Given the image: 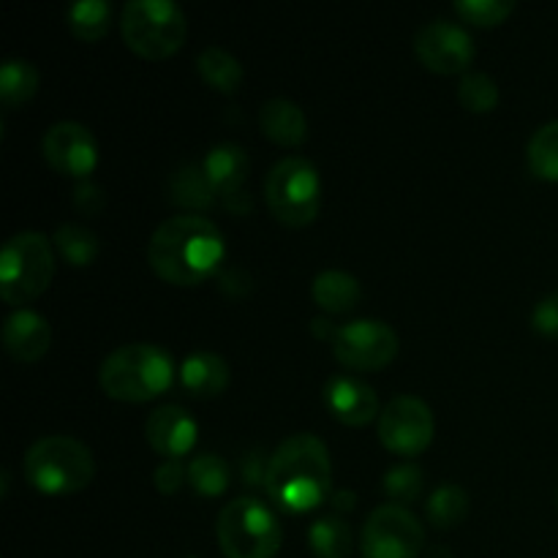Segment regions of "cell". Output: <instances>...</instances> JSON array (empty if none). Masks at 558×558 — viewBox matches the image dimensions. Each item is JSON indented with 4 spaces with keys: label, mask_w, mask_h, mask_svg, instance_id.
<instances>
[{
    "label": "cell",
    "mask_w": 558,
    "mask_h": 558,
    "mask_svg": "<svg viewBox=\"0 0 558 558\" xmlns=\"http://www.w3.org/2000/svg\"><path fill=\"white\" fill-rule=\"evenodd\" d=\"M52 243H54V248H58V254L74 267L93 265L98 256V251H101L96 232L87 227H82V223H63V227H58Z\"/></svg>",
    "instance_id": "obj_24"
},
{
    "label": "cell",
    "mask_w": 558,
    "mask_h": 558,
    "mask_svg": "<svg viewBox=\"0 0 558 558\" xmlns=\"http://www.w3.org/2000/svg\"><path fill=\"white\" fill-rule=\"evenodd\" d=\"M180 385L196 398L221 396L229 385L227 360L213 352H191L180 365Z\"/></svg>",
    "instance_id": "obj_17"
},
{
    "label": "cell",
    "mask_w": 558,
    "mask_h": 558,
    "mask_svg": "<svg viewBox=\"0 0 558 558\" xmlns=\"http://www.w3.org/2000/svg\"><path fill=\"white\" fill-rule=\"evenodd\" d=\"M332 505H336L338 510H352L354 494H349V490H338V494H332Z\"/></svg>",
    "instance_id": "obj_39"
},
{
    "label": "cell",
    "mask_w": 558,
    "mask_h": 558,
    "mask_svg": "<svg viewBox=\"0 0 558 558\" xmlns=\"http://www.w3.org/2000/svg\"><path fill=\"white\" fill-rule=\"evenodd\" d=\"M169 194H172V202H178V205L202 210V207H210L216 202L218 191L210 183L202 163H189V167L178 169L172 174V180H169Z\"/></svg>",
    "instance_id": "obj_22"
},
{
    "label": "cell",
    "mask_w": 558,
    "mask_h": 558,
    "mask_svg": "<svg viewBox=\"0 0 558 558\" xmlns=\"http://www.w3.org/2000/svg\"><path fill=\"white\" fill-rule=\"evenodd\" d=\"M363 558H417L425 532L417 518L401 505H381L363 526Z\"/></svg>",
    "instance_id": "obj_9"
},
{
    "label": "cell",
    "mask_w": 558,
    "mask_h": 558,
    "mask_svg": "<svg viewBox=\"0 0 558 558\" xmlns=\"http://www.w3.org/2000/svg\"><path fill=\"white\" fill-rule=\"evenodd\" d=\"M532 327L545 338H558V292L534 305Z\"/></svg>",
    "instance_id": "obj_34"
},
{
    "label": "cell",
    "mask_w": 558,
    "mask_h": 558,
    "mask_svg": "<svg viewBox=\"0 0 558 558\" xmlns=\"http://www.w3.org/2000/svg\"><path fill=\"white\" fill-rule=\"evenodd\" d=\"M456 11L472 25H501L515 11V0H458Z\"/></svg>",
    "instance_id": "obj_32"
},
{
    "label": "cell",
    "mask_w": 558,
    "mask_h": 558,
    "mask_svg": "<svg viewBox=\"0 0 558 558\" xmlns=\"http://www.w3.org/2000/svg\"><path fill=\"white\" fill-rule=\"evenodd\" d=\"M332 327H336V325H330L327 319L311 322V330H314V336H319V338H336L338 330H332Z\"/></svg>",
    "instance_id": "obj_38"
},
{
    "label": "cell",
    "mask_w": 558,
    "mask_h": 558,
    "mask_svg": "<svg viewBox=\"0 0 558 558\" xmlns=\"http://www.w3.org/2000/svg\"><path fill=\"white\" fill-rule=\"evenodd\" d=\"M196 69H199L202 80L207 85L221 93H234L240 87V82H243V65H240V60L223 47H216V44L202 49L199 58H196Z\"/></svg>",
    "instance_id": "obj_21"
},
{
    "label": "cell",
    "mask_w": 558,
    "mask_h": 558,
    "mask_svg": "<svg viewBox=\"0 0 558 558\" xmlns=\"http://www.w3.org/2000/svg\"><path fill=\"white\" fill-rule=\"evenodd\" d=\"M414 54L436 74H461L474 60V41L450 20L425 22L414 36Z\"/></svg>",
    "instance_id": "obj_12"
},
{
    "label": "cell",
    "mask_w": 558,
    "mask_h": 558,
    "mask_svg": "<svg viewBox=\"0 0 558 558\" xmlns=\"http://www.w3.org/2000/svg\"><path fill=\"white\" fill-rule=\"evenodd\" d=\"M469 512V496L461 485H441L428 501V518L436 529H452L463 523Z\"/></svg>",
    "instance_id": "obj_29"
},
{
    "label": "cell",
    "mask_w": 558,
    "mask_h": 558,
    "mask_svg": "<svg viewBox=\"0 0 558 558\" xmlns=\"http://www.w3.org/2000/svg\"><path fill=\"white\" fill-rule=\"evenodd\" d=\"M74 205L80 207L82 213H98L104 207V191L98 189L96 183H90V180H82L80 185L74 189Z\"/></svg>",
    "instance_id": "obj_36"
},
{
    "label": "cell",
    "mask_w": 558,
    "mask_h": 558,
    "mask_svg": "<svg viewBox=\"0 0 558 558\" xmlns=\"http://www.w3.org/2000/svg\"><path fill=\"white\" fill-rule=\"evenodd\" d=\"M556 507H558V490H556Z\"/></svg>",
    "instance_id": "obj_40"
},
{
    "label": "cell",
    "mask_w": 558,
    "mask_h": 558,
    "mask_svg": "<svg viewBox=\"0 0 558 558\" xmlns=\"http://www.w3.org/2000/svg\"><path fill=\"white\" fill-rule=\"evenodd\" d=\"M54 251L38 232H20L5 240L0 254V298L9 305H27L49 287Z\"/></svg>",
    "instance_id": "obj_6"
},
{
    "label": "cell",
    "mask_w": 558,
    "mask_h": 558,
    "mask_svg": "<svg viewBox=\"0 0 558 558\" xmlns=\"http://www.w3.org/2000/svg\"><path fill=\"white\" fill-rule=\"evenodd\" d=\"M71 33L82 41H98L104 33L109 31V20H112V5L107 0H80L65 11Z\"/></svg>",
    "instance_id": "obj_26"
},
{
    "label": "cell",
    "mask_w": 558,
    "mask_h": 558,
    "mask_svg": "<svg viewBox=\"0 0 558 558\" xmlns=\"http://www.w3.org/2000/svg\"><path fill=\"white\" fill-rule=\"evenodd\" d=\"M265 199L272 216L287 227H305L319 216L322 183L314 163L303 156L281 158L267 172Z\"/></svg>",
    "instance_id": "obj_8"
},
{
    "label": "cell",
    "mask_w": 558,
    "mask_h": 558,
    "mask_svg": "<svg viewBox=\"0 0 558 558\" xmlns=\"http://www.w3.org/2000/svg\"><path fill=\"white\" fill-rule=\"evenodd\" d=\"M174 381V363L167 349L129 343L101 363V387L114 401L142 403L167 392Z\"/></svg>",
    "instance_id": "obj_3"
},
{
    "label": "cell",
    "mask_w": 558,
    "mask_h": 558,
    "mask_svg": "<svg viewBox=\"0 0 558 558\" xmlns=\"http://www.w3.org/2000/svg\"><path fill=\"white\" fill-rule=\"evenodd\" d=\"M52 343V327L36 311L16 308L3 322V347L20 363H36L49 352Z\"/></svg>",
    "instance_id": "obj_16"
},
{
    "label": "cell",
    "mask_w": 558,
    "mask_h": 558,
    "mask_svg": "<svg viewBox=\"0 0 558 558\" xmlns=\"http://www.w3.org/2000/svg\"><path fill=\"white\" fill-rule=\"evenodd\" d=\"M325 403L336 420L343 425H368L379 414V398L365 381L352 379V376H332L325 385Z\"/></svg>",
    "instance_id": "obj_15"
},
{
    "label": "cell",
    "mask_w": 558,
    "mask_h": 558,
    "mask_svg": "<svg viewBox=\"0 0 558 558\" xmlns=\"http://www.w3.org/2000/svg\"><path fill=\"white\" fill-rule=\"evenodd\" d=\"M529 167L539 180L558 183V120L534 131L529 140Z\"/></svg>",
    "instance_id": "obj_27"
},
{
    "label": "cell",
    "mask_w": 558,
    "mask_h": 558,
    "mask_svg": "<svg viewBox=\"0 0 558 558\" xmlns=\"http://www.w3.org/2000/svg\"><path fill=\"white\" fill-rule=\"evenodd\" d=\"M458 101L469 112L485 114L499 104V85L485 71H466L461 82H458Z\"/></svg>",
    "instance_id": "obj_28"
},
{
    "label": "cell",
    "mask_w": 558,
    "mask_h": 558,
    "mask_svg": "<svg viewBox=\"0 0 558 558\" xmlns=\"http://www.w3.org/2000/svg\"><path fill=\"white\" fill-rule=\"evenodd\" d=\"M93 474V452L74 436H44L25 452V480L41 494H76Z\"/></svg>",
    "instance_id": "obj_4"
},
{
    "label": "cell",
    "mask_w": 558,
    "mask_h": 558,
    "mask_svg": "<svg viewBox=\"0 0 558 558\" xmlns=\"http://www.w3.org/2000/svg\"><path fill=\"white\" fill-rule=\"evenodd\" d=\"M123 38L136 54L163 60L185 41V14L172 0H129L120 16Z\"/></svg>",
    "instance_id": "obj_7"
},
{
    "label": "cell",
    "mask_w": 558,
    "mask_h": 558,
    "mask_svg": "<svg viewBox=\"0 0 558 558\" xmlns=\"http://www.w3.org/2000/svg\"><path fill=\"white\" fill-rule=\"evenodd\" d=\"M423 469L414 466V463H401V466L390 469V472L385 474V494L390 496L392 505H396V501H401V505L414 501L423 494Z\"/></svg>",
    "instance_id": "obj_31"
},
{
    "label": "cell",
    "mask_w": 558,
    "mask_h": 558,
    "mask_svg": "<svg viewBox=\"0 0 558 558\" xmlns=\"http://www.w3.org/2000/svg\"><path fill=\"white\" fill-rule=\"evenodd\" d=\"M216 534L227 558H276L283 539L276 512L254 496L227 501L218 512Z\"/></svg>",
    "instance_id": "obj_5"
},
{
    "label": "cell",
    "mask_w": 558,
    "mask_h": 558,
    "mask_svg": "<svg viewBox=\"0 0 558 558\" xmlns=\"http://www.w3.org/2000/svg\"><path fill=\"white\" fill-rule=\"evenodd\" d=\"M202 167H205L207 178L216 185L218 194L223 196H232L238 191H243L245 178L251 172L248 153L240 145H234V142H223V145L213 147L205 156V161H202Z\"/></svg>",
    "instance_id": "obj_18"
},
{
    "label": "cell",
    "mask_w": 558,
    "mask_h": 558,
    "mask_svg": "<svg viewBox=\"0 0 558 558\" xmlns=\"http://www.w3.org/2000/svg\"><path fill=\"white\" fill-rule=\"evenodd\" d=\"M38 82H41V74H38V69L31 60H5V63L0 65V101L9 109L31 101L38 90Z\"/></svg>",
    "instance_id": "obj_23"
},
{
    "label": "cell",
    "mask_w": 558,
    "mask_h": 558,
    "mask_svg": "<svg viewBox=\"0 0 558 558\" xmlns=\"http://www.w3.org/2000/svg\"><path fill=\"white\" fill-rule=\"evenodd\" d=\"M332 466L325 441L314 434H294L276 447L265 488L287 512H308L330 494Z\"/></svg>",
    "instance_id": "obj_2"
},
{
    "label": "cell",
    "mask_w": 558,
    "mask_h": 558,
    "mask_svg": "<svg viewBox=\"0 0 558 558\" xmlns=\"http://www.w3.org/2000/svg\"><path fill=\"white\" fill-rule=\"evenodd\" d=\"M41 153L54 172L80 180H87V174L98 163L96 136L87 125L74 123V120H60L49 125L41 140Z\"/></svg>",
    "instance_id": "obj_13"
},
{
    "label": "cell",
    "mask_w": 558,
    "mask_h": 558,
    "mask_svg": "<svg viewBox=\"0 0 558 558\" xmlns=\"http://www.w3.org/2000/svg\"><path fill=\"white\" fill-rule=\"evenodd\" d=\"M308 543L316 558H347L352 550V529L338 515L319 518L311 526Z\"/></svg>",
    "instance_id": "obj_25"
},
{
    "label": "cell",
    "mask_w": 558,
    "mask_h": 558,
    "mask_svg": "<svg viewBox=\"0 0 558 558\" xmlns=\"http://www.w3.org/2000/svg\"><path fill=\"white\" fill-rule=\"evenodd\" d=\"M189 485L199 496H221L223 490L229 488V466L223 463V458L210 456H196L194 461L189 463Z\"/></svg>",
    "instance_id": "obj_30"
},
{
    "label": "cell",
    "mask_w": 558,
    "mask_h": 558,
    "mask_svg": "<svg viewBox=\"0 0 558 558\" xmlns=\"http://www.w3.org/2000/svg\"><path fill=\"white\" fill-rule=\"evenodd\" d=\"M436 420L417 396L392 398L379 414V439L396 456H417L434 441Z\"/></svg>",
    "instance_id": "obj_11"
},
{
    "label": "cell",
    "mask_w": 558,
    "mask_h": 558,
    "mask_svg": "<svg viewBox=\"0 0 558 558\" xmlns=\"http://www.w3.org/2000/svg\"><path fill=\"white\" fill-rule=\"evenodd\" d=\"M223 202H227V207L229 210H234V213H248L251 210V196H248V191H238V194H232V196H223Z\"/></svg>",
    "instance_id": "obj_37"
},
{
    "label": "cell",
    "mask_w": 558,
    "mask_h": 558,
    "mask_svg": "<svg viewBox=\"0 0 558 558\" xmlns=\"http://www.w3.org/2000/svg\"><path fill=\"white\" fill-rule=\"evenodd\" d=\"M147 259L158 278L178 287H194L223 262V234L210 218L196 213L172 216L153 232Z\"/></svg>",
    "instance_id": "obj_1"
},
{
    "label": "cell",
    "mask_w": 558,
    "mask_h": 558,
    "mask_svg": "<svg viewBox=\"0 0 558 558\" xmlns=\"http://www.w3.org/2000/svg\"><path fill=\"white\" fill-rule=\"evenodd\" d=\"M311 294H314L316 305L325 308L327 314H347V311L357 308L363 287L347 270H322L311 283Z\"/></svg>",
    "instance_id": "obj_20"
},
{
    "label": "cell",
    "mask_w": 558,
    "mask_h": 558,
    "mask_svg": "<svg viewBox=\"0 0 558 558\" xmlns=\"http://www.w3.org/2000/svg\"><path fill=\"white\" fill-rule=\"evenodd\" d=\"M267 466H270V458L262 450H251L248 456L240 461V472H243V480L248 485H262L267 477Z\"/></svg>",
    "instance_id": "obj_35"
},
{
    "label": "cell",
    "mask_w": 558,
    "mask_h": 558,
    "mask_svg": "<svg viewBox=\"0 0 558 558\" xmlns=\"http://www.w3.org/2000/svg\"><path fill=\"white\" fill-rule=\"evenodd\" d=\"M259 125L272 142L283 147L303 145L308 136V120H305L303 109L289 98H270L262 104Z\"/></svg>",
    "instance_id": "obj_19"
},
{
    "label": "cell",
    "mask_w": 558,
    "mask_h": 558,
    "mask_svg": "<svg viewBox=\"0 0 558 558\" xmlns=\"http://www.w3.org/2000/svg\"><path fill=\"white\" fill-rule=\"evenodd\" d=\"M185 480H189V466H183L178 458H167L163 463H158L156 474H153V483H156V488L167 496L183 488Z\"/></svg>",
    "instance_id": "obj_33"
},
{
    "label": "cell",
    "mask_w": 558,
    "mask_h": 558,
    "mask_svg": "<svg viewBox=\"0 0 558 558\" xmlns=\"http://www.w3.org/2000/svg\"><path fill=\"white\" fill-rule=\"evenodd\" d=\"M332 352L338 363L354 371H381L398 354V336L390 325L379 319H357L338 327L332 338Z\"/></svg>",
    "instance_id": "obj_10"
},
{
    "label": "cell",
    "mask_w": 558,
    "mask_h": 558,
    "mask_svg": "<svg viewBox=\"0 0 558 558\" xmlns=\"http://www.w3.org/2000/svg\"><path fill=\"white\" fill-rule=\"evenodd\" d=\"M196 434H199V425L183 407H174V403L158 407L145 423L147 445L158 456L178 458V461L196 445Z\"/></svg>",
    "instance_id": "obj_14"
}]
</instances>
